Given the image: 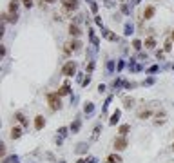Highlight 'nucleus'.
I'll use <instances>...</instances> for the list:
<instances>
[{
    "label": "nucleus",
    "mask_w": 174,
    "mask_h": 163,
    "mask_svg": "<svg viewBox=\"0 0 174 163\" xmlns=\"http://www.w3.org/2000/svg\"><path fill=\"white\" fill-rule=\"evenodd\" d=\"M145 47H154V40H153V38H149V40L145 42Z\"/></svg>",
    "instance_id": "obj_16"
},
{
    "label": "nucleus",
    "mask_w": 174,
    "mask_h": 163,
    "mask_svg": "<svg viewBox=\"0 0 174 163\" xmlns=\"http://www.w3.org/2000/svg\"><path fill=\"white\" fill-rule=\"evenodd\" d=\"M45 2H54V0H45Z\"/></svg>",
    "instance_id": "obj_18"
},
{
    "label": "nucleus",
    "mask_w": 174,
    "mask_h": 163,
    "mask_svg": "<svg viewBox=\"0 0 174 163\" xmlns=\"http://www.w3.org/2000/svg\"><path fill=\"white\" fill-rule=\"evenodd\" d=\"M44 125H45L44 116H36V118H34V129H36V131H42V129H44Z\"/></svg>",
    "instance_id": "obj_5"
},
{
    "label": "nucleus",
    "mask_w": 174,
    "mask_h": 163,
    "mask_svg": "<svg viewBox=\"0 0 174 163\" xmlns=\"http://www.w3.org/2000/svg\"><path fill=\"white\" fill-rule=\"evenodd\" d=\"M153 15H154V7H147V9H145V13H143V16H145V18H153Z\"/></svg>",
    "instance_id": "obj_11"
},
{
    "label": "nucleus",
    "mask_w": 174,
    "mask_h": 163,
    "mask_svg": "<svg viewBox=\"0 0 174 163\" xmlns=\"http://www.w3.org/2000/svg\"><path fill=\"white\" fill-rule=\"evenodd\" d=\"M24 5H25V7H31V5H33V0H24Z\"/></svg>",
    "instance_id": "obj_17"
},
{
    "label": "nucleus",
    "mask_w": 174,
    "mask_h": 163,
    "mask_svg": "<svg viewBox=\"0 0 174 163\" xmlns=\"http://www.w3.org/2000/svg\"><path fill=\"white\" fill-rule=\"evenodd\" d=\"M16 118H18V120H20V122H22L24 125H27V120L24 118V114H22V112H16Z\"/></svg>",
    "instance_id": "obj_15"
},
{
    "label": "nucleus",
    "mask_w": 174,
    "mask_h": 163,
    "mask_svg": "<svg viewBox=\"0 0 174 163\" xmlns=\"http://www.w3.org/2000/svg\"><path fill=\"white\" fill-rule=\"evenodd\" d=\"M20 136H22V129H20V127H13V129H11V138L16 140V138H20Z\"/></svg>",
    "instance_id": "obj_7"
},
{
    "label": "nucleus",
    "mask_w": 174,
    "mask_h": 163,
    "mask_svg": "<svg viewBox=\"0 0 174 163\" xmlns=\"http://www.w3.org/2000/svg\"><path fill=\"white\" fill-rule=\"evenodd\" d=\"M76 5H78L76 0H64V11H73L76 9Z\"/></svg>",
    "instance_id": "obj_4"
},
{
    "label": "nucleus",
    "mask_w": 174,
    "mask_h": 163,
    "mask_svg": "<svg viewBox=\"0 0 174 163\" xmlns=\"http://www.w3.org/2000/svg\"><path fill=\"white\" fill-rule=\"evenodd\" d=\"M105 163H122V158H120L118 154H109V156L105 158Z\"/></svg>",
    "instance_id": "obj_6"
},
{
    "label": "nucleus",
    "mask_w": 174,
    "mask_h": 163,
    "mask_svg": "<svg viewBox=\"0 0 174 163\" xmlns=\"http://www.w3.org/2000/svg\"><path fill=\"white\" fill-rule=\"evenodd\" d=\"M18 9V0H11L9 2V11L13 13V11H16Z\"/></svg>",
    "instance_id": "obj_12"
},
{
    "label": "nucleus",
    "mask_w": 174,
    "mask_h": 163,
    "mask_svg": "<svg viewBox=\"0 0 174 163\" xmlns=\"http://www.w3.org/2000/svg\"><path fill=\"white\" fill-rule=\"evenodd\" d=\"M47 103H49V107H51V111H58L60 109V96L56 94V93H51V94H47Z\"/></svg>",
    "instance_id": "obj_1"
},
{
    "label": "nucleus",
    "mask_w": 174,
    "mask_h": 163,
    "mask_svg": "<svg viewBox=\"0 0 174 163\" xmlns=\"http://www.w3.org/2000/svg\"><path fill=\"white\" fill-rule=\"evenodd\" d=\"M114 149H116V151H123V149H127V140H125L123 136L116 138V140H114Z\"/></svg>",
    "instance_id": "obj_3"
},
{
    "label": "nucleus",
    "mask_w": 174,
    "mask_h": 163,
    "mask_svg": "<svg viewBox=\"0 0 174 163\" xmlns=\"http://www.w3.org/2000/svg\"><path fill=\"white\" fill-rule=\"evenodd\" d=\"M172 151H174V143H172Z\"/></svg>",
    "instance_id": "obj_19"
},
{
    "label": "nucleus",
    "mask_w": 174,
    "mask_h": 163,
    "mask_svg": "<svg viewBox=\"0 0 174 163\" xmlns=\"http://www.w3.org/2000/svg\"><path fill=\"white\" fill-rule=\"evenodd\" d=\"M58 96H64V94H69V85L65 83V85H62L60 89H58V93H56Z\"/></svg>",
    "instance_id": "obj_9"
},
{
    "label": "nucleus",
    "mask_w": 174,
    "mask_h": 163,
    "mask_svg": "<svg viewBox=\"0 0 174 163\" xmlns=\"http://www.w3.org/2000/svg\"><path fill=\"white\" fill-rule=\"evenodd\" d=\"M69 33H71V36H80V29H78L76 25H73V24H71V27H69Z\"/></svg>",
    "instance_id": "obj_10"
},
{
    "label": "nucleus",
    "mask_w": 174,
    "mask_h": 163,
    "mask_svg": "<svg viewBox=\"0 0 174 163\" xmlns=\"http://www.w3.org/2000/svg\"><path fill=\"white\" fill-rule=\"evenodd\" d=\"M118 118H120V112H118V111H116V112H114V114H113V118H111V123H113V125H114V123H116V122H118Z\"/></svg>",
    "instance_id": "obj_14"
},
{
    "label": "nucleus",
    "mask_w": 174,
    "mask_h": 163,
    "mask_svg": "<svg viewBox=\"0 0 174 163\" xmlns=\"http://www.w3.org/2000/svg\"><path fill=\"white\" fill-rule=\"evenodd\" d=\"M129 131H131V127H129V125H122V127H120V134H122V136H125Z\"/></svg>",
    "instance_id": "obj_13"
},
{
    "label": "nucleus",
    "mask_w": 174,
    "mask_h": 163,
    "mask_svg": "<svg viewBox=\"0 0 174 163\" xmlns=\"http://www.w3.org/2000/svg\"><path fill=\"white\" fill-rule=\"evenodd\" d=\"M74 71H76L74 62H67V64L64 65V69H62V73H64L65 76H73V74H74Z\"/></svg>",
    "instance_id": "obj_2"
},
{
    "label": "nucleus",
    "mask_w": 174,
    "mask_h": 163,
    "mask_svg": "<svg viewBox=\"0 0 174 163\" xmlns=\"http://www.w3.org/2000/svg\"><path fill=\"white\" fill-rule=\"evenodd\" d=\"M172 38H174V33H172Z\"/></svg>",
    "instance_id": "obj_20"
},
{
    "label": "nucleus",
    "mask_w": 174,
    "mask_h": 163,
    "mask_svg": "<svg viewBox=\"0 0 174 163\" xmlns=\"http://www.w3.org/2000/svg\"><path fill=\"white\" fill-rule=\"evenodd\" d=\"M149 116H151V111H149V109H143V111L138 112V118H140V120H147Z\"/></svg>",
    "instance_id": "obj_8"
}]
</instances>
